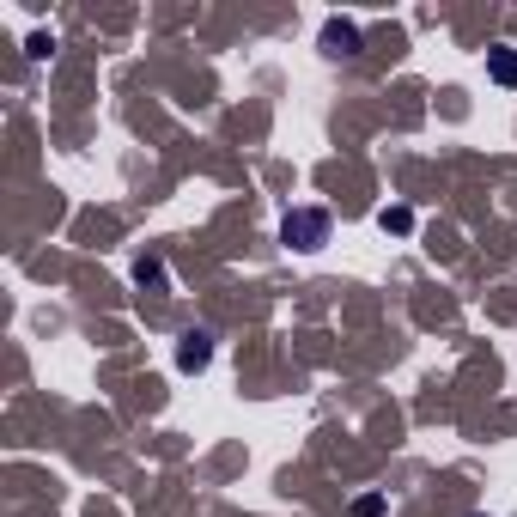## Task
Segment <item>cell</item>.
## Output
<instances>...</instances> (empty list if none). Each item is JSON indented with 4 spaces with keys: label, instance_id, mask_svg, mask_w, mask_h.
Listing matches in <instances>:
<instances>
[{
    "label": "cell",
    "instance_id": "6da1fadb",
    "mask_svg": "<svg viewBox=\"0 0 517 517\" xmlns=\"http://www.w3.org/2000/svg\"><path fill=\"white\" fill-rule=\"evenodd\" d=\"M329 232V219L323 213H286V243H299V250H316Z\"/></svg>",
    "mask_w": 517,
    "mask_h": 517
},
{
    "label": "cell",
    "instance_id": "7a4b0ae2",
    "mask_svg": "<svg viewBox=\"0 0 517 517\" xmlns=\"http://www.w3.org/2000/svg\"><path fill=\"white\" fill-rule=\"evenodd\" d=\"M487 68H493L499 86H517V55H512V49H493V55H487Z\"/></svg>",
    "mask_w": 517,
    "mask_h": 517
},
{
    "label": "cell",
    "instance_id": "3957f363",
    "mask_svg": "<svg viewBox=\"0 0 517 517\" xmlns=\"http://www.w3.org/2000/svg\"><path fill=\"white\" fill-rule=\"evenodd\" d=\"M183 365L195 372V365H207V335H189V347H183Z\"/></svg>",
    "mask_w": 517,
    "mask_h": 517
}]
</instances>
